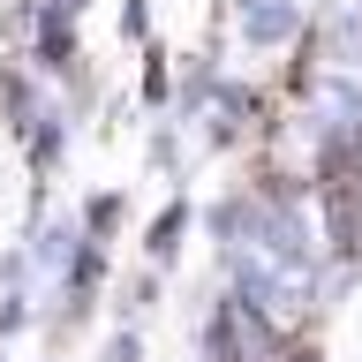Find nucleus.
Instances as JSON below:
<instances>
[{
    "label": "nucleus",
    "instance_id": "obj_3",
    "mask_svg": "<svg viewBox=\"0 0 362 362\" xmlns=\"http://www.w3.org/2000/svg\"><path fill=\"white\" fill-rule=\"evenodd\" d=\"M98 362H144V332H136V325H121V332L98 347Z\"/></svg>",
    "mask_w": 362,
    "mask_h": 362
},
{
    "label": "nucleus",
    "instance_id": "obj_1",
    "mask_svg": "<svg viewBox=\"0 0 362 362\" xmlns=\"http://www.w3.org/2000/svg\"><path fill=\"white\" fill-rule=\"evenodd\" d=\"M181 234H189V204L174 197V204L151 219V234H144V257H151V264H174V257H181Z\"/></svg>",
    "mask_w": 362,
    "mask_h": 362
},
{
    "label": "nucleus",
    "instance_id": "obj_2",
    "mask_svg": "<svg viewBox=\"0 0 362 362\" xmlns=\"http://www.w3.org/2000/svg\"><path fill=\"white\" fill-rule=\"evenodd\" d=\"M83 226H90V242H106L113 226H121V197H90L83 204Z\"/></svg>",
    "mask_w": 362,
    "mask_h": 362
},
{
    "label": "nucleus",
    "instance_id": "obj_6",
    "mask_svg": "<svg viewBox=\"0 0 362 362\" xmlns=\"http://www.w3.org/2000/svg\"><path fill=\"white\" fill-rule=\"evenodd\" d=\"M45 8H53V16H76V8H83V0H45Z\"/></svg>",
    "mask_w": 362,
    "mask_h": 362
},
{
    "label": "nucleus",
    "instance_id": "obj_7",
    "mask_svg": "<svg viewBox=\"0 0 362 362\" xmlns=\"http://www.w3.org/2000/svg\"><path fill=\"white\" fill-rule=\"evenodd\" d=\"M0 362H8V347H0Z\"/></svg>",
    "mask_w": 362,
    "mask_h": 362
},
{
    "label": "nucleus",
    "instance_id": "obj_5",
    "mask_svg": "<svg viewBox=\"0 0 362 362\" xmlns=\"http://www.w3.org/2000/svg\"><path fill=\"white\" fill-rule=\"evenodd\" d=\"M121 30H129V38H144V30H151V8H144V0H129V8H121Z\"/></svg>",
    "mask_w": 362,
    "mask_h": 362
},
{
    "label": "nucleus",
    "instance_id": "obj_4",
    "mask_svg": "<svg viewBox=\"0 0 362 362\" xmlns=\"http://www.w3.org/2000/svg\"><path fill=\"white\" fill-rule=\"evenodd\" d=\"M23 325H30V294H23V287H8V302H0V339H16Z\"/></svg>",
    "mask_w": 362,
    "mask_h": 362
}]
</instances>
